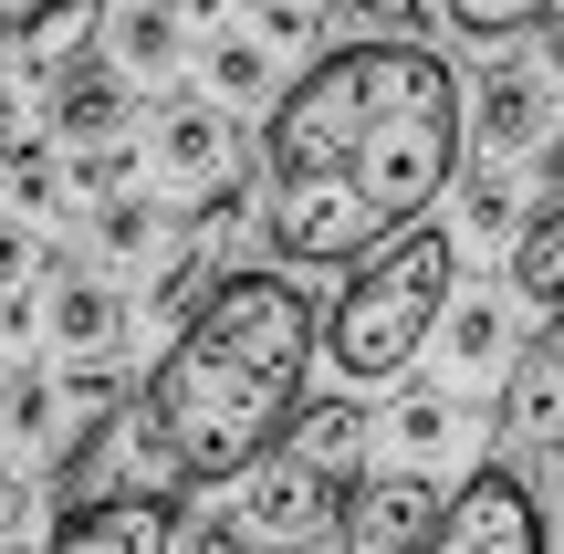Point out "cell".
<instances>
[{
    "instance_id": "1",
    "label": "cell",
    "mask_w": 564,
    "mask_h": 554,
    "mask_svg": "<svg viewBox=\"0 0 564 554\" xmlns=\"http://www.w3.org/2000/svg\"><path fill=\"white\" fill-rule=\"evenodd\" d=\"M460 146L470 84L440 53H387V42L314 53L262 126L272 251L282 262H377L398 230L429 220L440 188H460Z\"/></svg>"
},
{
    "instance_id": "2",
    "label": "cell",
    "mask_w": 564,
    "mask_h": 554,
    "mask_svg": "<svg viewBox=\"0 0 564 554\" xmlns=\"http://www.w3.org/2000/svg\"><path fill=\"white\" fill-rule=\"evenodd\" d=\"M324 314L303 304L282 272H230L199 304V325L167 335V356L137 388V460L147 481H178V492H209V481H241L293 439L303 419V367H314Z\"/></svg>"
},
{
    "instance_id": "3",
    "label": "cell",
    "mask_w": 564,
    "mask_h": 554,
    "mask_svg": "<svg viewBox=\"0 0 564 554\" xmlns=\"http://www.w3.org/2000/svg\"><path fill=\"white\" fill-rule=\"evenodd\" d=\"M449 293H460V241H449L440 220L398 230L377 262H356V272H345V293L324 304V335H314V356L335 367V398L387 388V377H408V367H419V346L440 335Z\"/></svg>"
},
{
    "instance_id": "4",
    "label": "cell",
    "mask_w": 564,
    "mask_h": 554,
    "mask_svg": "<svg viewBox=\"0 0 564 554\" xmlns=\"http://www.w3.org/2000/svg\"><path fill=\"white\" fill-rule=\"evenodd\" d=\"M429 554H544V502L523 492L512 460H481V471H460V492L440 502V544Z\"/></svg>"
},
{
    "instance_id": "5",
    "label": "cell",
    "mask_w": 564,
    "mask_h": 554,
    "mask_svg": "<svg viewBox=\"0 0 564 554\" xmlns=\"http://www.w3.org/2000/svg\"><path fill=\"white\" fill-rule=\"evenodd\" d=\"M105 21H116V0H32V11H11V95H53L74 63L105 53Z\"/></svg>"
},
{
    "instance_id": "6",
    "label": "cell",
    "mask_w": 564,
    "mask_h": 554,
    "mask_svg": "<svg viewBox=\"0 0 564 554\" xmlns=\"http://www.w3.org/2000/svg\"><path fill=\"white\" fill-rule=\"evenodd\" d=\"M491 419H502V450H533V460L564 450V304L533 325V346L512 356V377H502V398H491Z\"/></svg>"
},
{
    "instance_id": "7",
    "label": "cell",
    "mask_w": 564,
    "mask_h": 554,
    "mask_svg": "<svg viewBox=\"0 0 564 554\" xmlns=\"http://www.w3.org/2000/svg\"><path fill=\"white\" fill-rule=\"evenodd\" d=\"M42 554H178V502H167L158 481H137V492H95V502H74V513L53 523Z\"/></svg>"
},
{
    "instance_id": "8",
    "label": "cell",
    "mask_w": 564,
    "mask_h": 554,
    "mask_svg": "<svg viewBox=\"0 0 564 554\" xmlns=\"http://www.w3.org/2000/svg\"><path fill=\"white\" fill-rule=\"evenodd\" d=\"M429 544H440V492H429L419 471L356 481V502H345V523H335V554H429Z\"/></svg>"
},
{
    "instance_id": "9",
    "label": "cell",
    "mask_w": 564,
    "mask_h": 554,
    "mask_svg": "<svg viewBox=\"0 0 564 554\" xmlns=\"http://www.w3.org/2000/svg\"><path fill=\"white\" fill-rule=\"evenodd\" d=\"M345 502H356V492H345V481H324V471H303V460H262V481H251V544H314V534H335V523H345Z\"/></svg>"
},
{
    "instance_id": "10",
    "label": "cell",
    "mask_w": 564,
    "mask_h": 554,
    "mask_svg": "<svg viewBox=\"0 0 564 554\" xmlns=\"http://www.w3.org/2000/svg\"><path fill=\"white\" fill-rule=\"evenodd\" d=\"M126 116H137V95H126V74H116L105 53H95V63H74V74L42 95V137L74 146V157H84V146H116V126H126Z\"/></svg>"
},
{
    "instance_id": "11",
    "label": "cell",
    "mask_w": 564,
    "mask_h": 554,
    "mask_svg": "<svg viewBox=\"0 0 564 554\" xmlns=\"http://www.w3.org/2000/svg\"><path fill=\"white\" fill-rule=\"evenodd\" d=\"M366 439H377V419H366L356 398H314V409L293 419V439H282V460H303V471H324V481L356 492L366 481Z\"/></svg>"
},
{
    "instance_id": "12",
    "label": "cell",
    "mask_w": 564,
    "mask_h": 554,
    "mask_svg": "<svg viewBox=\"0 0 564 554\" xmlns=\"http://www.w3.org/2000/svg\"><path fill=\"white\" fill-rule=\"evenodd\" d=\"M116 335H126V304L95 283V272H63V283H53V346H63V367H116Z\"/></svg>"
},
{
    "instance_id": "13",
    "label": "cell",
    "mask_w": 564,
    "mask_h": 554,
    "mask_svg": "<svg viewBox=\"0 0 564 554\" xmlns=\"http://www.w3.org/2000/svg\"><path fill=\"white\" fill-rule=\"evenodd\" d=\"M470 137L481 146H533L544 137V84H533L523 63H491V74L470 84Z\"/></svg>"
},
{
    "instance_id": "14",
    "label": "cell",
    "mask_w": 564,
    "mask_h": 554,
    "mask_svg": "<svg viewBox=\"0 0 564 554\" xmlns=\"http://www.w3.org/2000/svg\"><path fill=\"white\" fill-rule=\"evenodd\" d=\"M158 167H167V188H220V167H230V126L209 116V105H167V126H158Z\"/></svg>"
},
{
    "instance_id": "15",
    "label": "cell",
    "mask_w": 564,
    "mask_h": 554,
    "mask_svg": "<svg viewBox=\"0 0 564 554\" xmlns=\"http://www.w3.org/2000/svg\"><path fill=\"white\" fill-rule=\"evenodd\" d=\"M512 293L523 304H564V209H533L523 220V241H512Z\"/></svg>"
},
{
    "instance_id": "16",
    "label": "cell",
    "mask_w": 564,
    "mask_h": 554,
    "mask_svg": "<svg viewBox=\"0 0 564 554\" xmlns=\"http://www.w3.org/2000/svg\"><path fill=\"white\" fill-rule=\"evenodd\" d=\"M440 11H449V32H470V42H512V32H554L564 0H440Z\"/></svg>"
},
{
    "instance_id": "17",
    "label": "cell",
    "mask_w": 564,
    "mask_h": 554,
    "mask_svg": "<svg viewBox=\"0 0 564 554\" xmlns=\"http://www.w3.org/2000/svg\"><path fill=\"white\" fill-rule=\"evenodd\" d=\"M209 293H220V283H209V251H188V241H178V262L158 272V293H147V314H158L167 335H188V325H199V304H209Z\"/></svg>"
},
{
    "instance_id": "18",
    "label": "cell",
    "mask_w": 564,
    "mask_h": 554,
    "mask_svg": "<svg viewBox=\"0 0 564 554\" xmlns=\"http://www.w3.org/2000/svg\"><path fill=\"white\" fill-rule=\"evenodd\" d=\"M345 21L387 53H429V0H345Z\"/></svg>"
},
{
    "instance_id": "19",
    "label": "cell",
    "mask_w": 564,
    "mask_h": 554,
    "mask_svg": "<svg viewBox=\"0 0 564 554\" xmlns=\"http://www.w3.org/2000/svg\"><path fill=\"white\" fill-rule=\"evenodd\" d=\"M116 42H126V63H137V74H158V63L178 53V21H167L158 0H116Z\"/></svg>"
},
{
    "instance_id": "20",
    "label": "cell",
    "mask_w": 564,
    "mask_h": 554,
    "mask_svg": "<svg viewBox=\"0 0 564 554\" xmlns=\"http://www.w3.org/2000/svg\"><path fill=\"white\" fill-rule=\"evenodd\" d=\"M241 230H251V188L241 178H220L199 209H188V251H220V241H241Z\"/></svg>"
},
{
    "instance_id": "21",
    "label": "cell",
    "mask_w": 564,
    "mask_h": 554,
    "mask_svg": "<svg viewBox=\"0 0 564 554\" xmlns=\"http://www.w3.org/2000/svg\"><path fill=\"white\" fill-rule=\"evenodd\" d=\"M63 178H74L95 209H116V199H126V178H137V157H126V146H84V157L63 167Z\"/></svg>"
},
{
    "instance_id": "22",
    "label": "cell",
    "mask_w": 564,
    "mask_h": 554,
    "mask_svg": "<svg viewBox=\"0 0 564 554\" xmlns=\"http://www.w3.org/2000/svg\"><path fill=\"white\" fill-rule=\"evenodd\" d=\"M398 439H408L419 460H440L449 439H460V409H449V398H408V409H398Z\"/></svg>"
},
{
    "instance_id": "23",
    "label": "cell",
    "mask_w": 564,
    "mask_h": 554,
    "mask_svg": "<svg viewBox=\"0 0 564 554\" xmlns=\"http://www.w3.org/2000/svg\"><path fill=\"white\" fill-rule=\"evenodd\" d=\"M53 398H63L53 377H21V388L0 398V419H11V439H42V430H53Z\"/></svg>"
},
{
    "instance_id": "24",
    "label": "cell",
    "mask_w": 564,
    "mask_h": 554,
    "mask_svg": "<svg viewBox=\"0 0 564 554\" xmlns=\"http://www.w3.org/2000/svg\"><path fill=\"white\" fill-rule=\"evenodd\" d=\"M178 554H262V544H251L241 513H209V523H188V534H178Z\"/></svg>"
},
{
    "instance_id": "25",
    "label": "cell",
    "mask_w": 564,
    "mask_h": 554,
    "mask_svg": "<svg viewBox=\"0 0 564 554\" xmlns=\"http://www.w3.org/2000/svg\"><path fill=\"white\" fill-rule=\"evenodd\" d=\"M209 74H220V95H262V42H220Z\"/></svg>"
},
{
    "instance_id": "26",
    "label": "cell",
    "mask_w": 564,
    "mask_h": 554,
    "mask_svg": "<svg viewBox=\"0 0 564 554\" xmlns=\"http://www.w3.org/2000/svg\"><path fill=\"white\" fill-rule=\"evenodd\" d=\"M460 209H470V230H512V188L502 178H460Z\"/></svg>"
},
{
    "instance_id": "27",
    "label": "cell",
    "mask_w": 564,
    "mask_h": 554,
    "mask_svg": "<svg viewBox=\"0 0 564 554\" xmlns=\"http://www.w3.org/2000/svg\"><path fill=\"white\" fill-rule=\"evenodd\" d=\"M137 241H158V209H147V199H116V209H105V251H137Z\"/></svg>"
},
{
    "instance_id": "28",
    "label": "cell",
    "mask_w": 564,
    "mask_h": 554,
    "mask_svg": "<svg viewBox=\"0 0 564 554\" xmlns=\"http://www.w3.org/2000/svg\"><path fill=\"white\" fill-rule=\"evenodd\" d=\"M21 283H32V241L0 220V293H21Z\"/></svg>"
},
{
    "instance_id": "29",
    "label": "cell",
    "mask_w": 564,
    "mask_h": 554,
    "mask_svg": "<svg viewBox=\"0 0 564 554\" xmlns=\"http://www.w3.org/2000/svg\"><path fill=\"white\" fill-rule=\"evenodd\" d=\"M262 32H272V42H314V11H303V0H272Z\"/></svg>"
},
{
    "instance_id": "30",
    "label": "cell",
    "mask_w": 564,
    "mask_h": 554,
    "mask_svg": "<svg viewBox=\"0 0 564 554\" xmlns=\"http://www.w3.org/2000/svg\"><path fill=\"white\" fill-rule=\"evenodd\" d=\"M533 178H544V188H554V209H564V137L544 146V167H533Z\"/></svg>"
},
{
    "instance_id": "31",
    "label": "cell",
    "mask_w": 564,
    "mask_h": 554,
    "mask_svg": "<svg viewBox=\"0 0 564 554\" xmlns=\"http://www.w3.org/2000/svg\"><path fill=\"white\" fill-rule=\"evenodd\" d=\"M21 513V481H11V460H0V523H11Z\"/></svg>"
},
{
    "instance_id": "32",
    "label": "cell",
    "mask_w": 564,
    "mask_h": 554,
    "mask_svg": "<svg viewBox=\"0 0 564 554\" xmlns=\"http://www.w3.org/2000/svg\"><path fill=\"white\" fill-rule=\"evenodd\" d=\"M544 63H554V74H564V21H554V32H544Z\"/></svg>"
},
{
    "instance_id": "33",
    "label": "cell",
    "mask_w": 564,
    "mask_h": 554,
    "mask_svg": "<svg viewBox=\"0 0 564 554\" xmlns=\"http://www.w3.org/2000/svg\"><path fill=\"white\" fill-rule=\"evenodd\" d=\"M262 554H314V544H262Z\"/></svg>"
}]
</instances>
